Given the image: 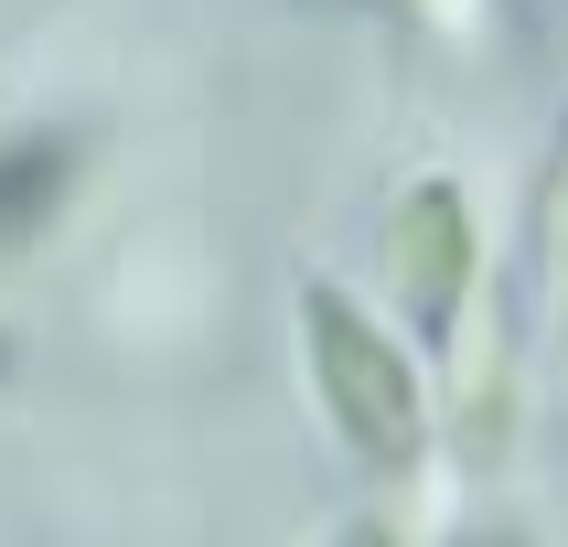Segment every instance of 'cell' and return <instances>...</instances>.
<instances>
[{"label": "cell", "mask_w": 568, "mask_h": 547, "mask_svg": "<svg viewBox=\"0 0 568 547\" xmlns=\"http://www.w3.org/2000/svg\"><path fill=\"white\" fill-rule=\"evenodd\" d=\"M397 290H408L418 333H450L462 322V290H473V204L450 183H418L397 204Z\"/></svg>", "instance_id": "obj_2"}, {"label": "cell", "mask_w": 568, "mask_h": 547, "mask_svg": "<svg viewBox=\"0 0 568 547\" xmlns=\"http://www.w3.org/2000/svg\"><path fill=\"white\" fill-rule=\"evenodd\" d=\"M473 547H515V537H473Z\"/></svg>", "instance_id": "obj_6"}, {"label": "cell", "mask_w": 568, "mask_h": 547, "mask_svg": "<svg viewBox=\"0 0 568 547\" xmlns=\"http://www.w3.org/2000/svg\"><path fill=\"white\" fill-rule=\"evenodd\" d=\"M547 301H558V322H568V151H558V172H547Z\"/></svg>", "instance_id": "obj_4"}, {"label": "cell", "mask_w": 568, "mask_h": 547, "mask_svg": "<svg viewBox=\"0 0 568 547\" xmlns=\"http://www.w3.org/2000/svg\"><path fill=\"white\" fill-rule=\"evenodd\" d=\"M64 193H75V140H54V129H32V140H11V151H0V247H22V236H43Z\"/></svg>", "instance_id": "obj_3"}, {"label": "cell", "mask_w": 568, "mask_h": 547, "mask_svg": "<svg viewBox=\"0 0 568 547\" xmlns=\"http://www.w3.org/2000/svg\"><path fill=\"white\" fill-rule=\"evenodd\" d=\"M333 547H386V537H376V526H354V537H333Z\"/></svg>", "instance_id": "obj_5"}, {"label": "cell", "mask_w": 568, "mask_h": 547, "mask_svg": "<svg viewBox=\"0 0 568 547\" xmlns=\"http://www.w3.org/2000/svg\"><path fill=\"white\" fill-rule=\"evenodd\" d=\"M301 333H312V376H322V408L376 473H408L418 440H429V397H418L408 354L386 344L376 322L354 312L344 290H301Z\"/></svg>", "instance_id": "obj_1"}]
</instances>
